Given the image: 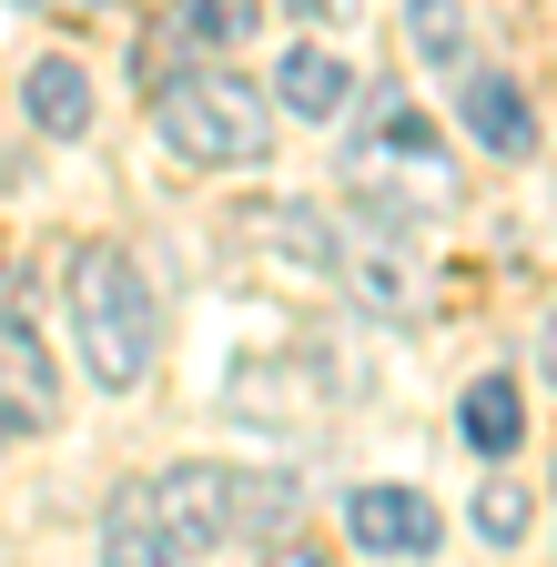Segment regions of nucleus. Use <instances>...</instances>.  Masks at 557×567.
Listing matches in <instances>:
<instances>
[{"mask_svg":"<svg viewBox=\"0 0 557 567\" xmlns=\"http://www.w3.org/2000/svg\"><path fill=\"white\" fill-rule=\"evenodd\" d=\"M234 527V476L224 466H173L153 486H132L112 496V517H102V547L112 557H143V567H183V557H214Z\"/></svg>","mask_w":557,"mask_h":567,"instance_id":"obj_1","label":"nucleus"},{"mask_svg":"<svg viewBox=\"0 0 557 567\" xmlns=\"http://www.w3.org/2000/svg\"><path fill=\"white\" fill-rule=\"evenodd\" d=\"M72 334H82V365L92 385L132 395L153 375V284L122 244H82L72 254Z\"/></svg>","mask_w":557,"mask_h":567,"instance_id":"obj_2","label":"nucleus"},{"mask_svg":"<svg viewBox=\"0 0 557 567\" xmlns=\"http://www.w3.org/2000/svg\"><path fill=\"white\" fill-rule=\"evenodd\" d=\"M153 122H163L173 153L203 163V173H254V163L274 153V102L244 82V71H214V61L173 71L163 102H153Z\"/></svg>","mask_w":557,"mask_h":567,"instance_id":"obj_3","label":"nucleus"},{"mask_svg":"<svg viewBox=\"0 0 557 567\" xmlns=\"http://www.w3.org/2000/svg\"><path fill=\"white\" fill-rule=\"evenodd\" d=\"M344 537H355L365 557H436L446 517L415 486H355V496H344Z\"/></svg>","mask_w":557,"mask_h":567,"instance_id":"obj_4","label":"nucleus"},{"mask_svg":"<svg viewBox=\"0 0 557 567\" xmlns=\"http://www.w3.org/2000/svg\"><path fill=\"white\" fill-rule=\"evenodd\" d=\"M324 264L355 284V305H365V315H415V264H405L395 234H344Z\"/></svg>","mask_w":557,"mask_h":567,"instance_id":"obj_5","label":"nucleus"},{"mask_svg":"<svg viewBox=\"0 0 557 567\" xmlns=\"http://www.w3.org/2000/svg\"><path fill=\"white\" fill-rule=\"evenodd\" d=\"M456 122L486 142V153H537V112H527V92L507 82V71H466V82H456Z\"/></svg>","mask_w":557,"mask_h":567,"instance_id":"obj_6","label":"nucleus"},{"mask_svg":"<svg viewBox=\"0 0 557 567\" xmlns=\"http://www.w3.org/2000/svg\"><path fill=\"white\" fill-rule=\"evenodd\" d=\"M21 102H31V122H41L51 142H82V132H92V71L51 51V61L21 71Z\"/></svg>","mask_w":557,"mask_h":567,"instance_id":"obj_7","label":"nucleus"},{"mask_svg":"<svg viewBox=\"0 0 557 567\" xmlns=\"http://www.w3.org/2000/svg\"><path fill=\"white\" fill-rule=\"evenodd\" d=\"M51 405H61V385L41 365V344L21 324H0V415H11V425H51Z\"/></svg>","mask_w":557,"mask_h":567,"instance_id":"obj_8","label":"nucleus"},{"mask_svg":"<svg viewBox=\"0 0 557 567\" xmlns=\"http://www.w3.org/2000/svg\"><path fill=\"white\" fill-rule=\"evenodd\" d=\"M274 92H285L295 122H324V112H344V61L334 51H285L274 61Z\"/></svg>","mask_w":557,"mask_h":567,"instance_id":"obj_9","label":"nucleus"},{"mask_svg":"<svg viewBox=\"0 0 557 567\" xmlns=\"http://www.w3.org/2000/svg\"><path fill=\"white\" fill-rule=\"evenodd\" d=\"M517 436H527V405H517V385H507V375L466 385V446H476V456H507Z\"/></svg>","mask_w":557,"mask_h":567,"instance_id":"obj_10","label":"nucleus"},{"mask_svg":"<svg viewBox=\"0 0 557 567\" xmlns=\"http://www.w3.org/2000/svg\"><path fill=\"white\" fill-rule=\"evenodd\" d=\"M173 31L193 51H234V41H254V0H173Z\"/></svg>","mask_w":557,"mask_h":567,"instance_id":"obj_11","label":"nucleus"},{"mask_svg":"<svg viewBox=\"0 0 557 567\" xmlns=\"http://www.w3.org/2000/svg\"><path fill=\"white\" fill-rule=\"evenodd\" d=\"M476 537H497V547H517L527 537V486H476Z\"/></svg>","mask_w":557,"mask_h":567,"instance_id":"obj_12","label":"nucleus"},{"mask_svg":"<svg viewBox=\"0 0 557 567\" xmlns=\"http://www.w3.org/2000/svg\"><path fill=\"white\" fill-rule=\"evenodd\" d=\"M415 41H426V61H456L466 51V11L456 0H415Z\"/></svg>","mask_w":557,"mask_h":567,"instance_id":"obj_13","label":"nucleus"},{"mask_svg":"<svg viewBox=\"0 0 557 567\" xmlns=\"http://www.w3.org/2000/svg\"><path fill=\"white\" fill-rule=\"evenodd\" d=\"M537 365H547V385H557V324H547V344H537Z\"/></svg>","mask_w":557,"mask_h":567,"instance_id":"obj_14","label":"nucleus"},{"mask_svg":"<svg viewBox=\"0 0 557 567\" xmlns=\"http://www.w3.org/2000/svg\"><path fill=\"white\" fill-rule=\"evenodd\" d=\"M295 11H334V0H295Z\"/></svg>","mask_w":557,"mask_h":567,"instance_id":"obj_15","label":"nucleus"},{"mask_svg":"<svg viewBox=\"0 0 557 567\" xmlns=\"http://www.w3.org/2000/svg\"><path fill=\"white\" fill-rule=\"evenodd\" d=\"M0 436H11V415H0Z\"/></svg>","mask_w":557,"mask_h":567,"instance_id":"obj_16","label":"nucleus"}]
</instances>
